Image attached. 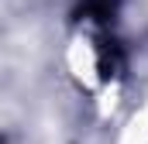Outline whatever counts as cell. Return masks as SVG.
<instances>
[{"label":"cell","instance_id":"cell-1","mask_svg":"<svg viewBox=\"0 0 148 144\" xmlns=\"http://www.w3.org/2000/svg\"><path fill=\"white\" fill-rule=\"evenodd\" d=\"M117 10V0H79V17H93L100 24H107Z\"/></svg>","mask_w":148,"mask_h":144},{"label":"cell","instance_id":"cell-2","mask_svg":"<svg viewBox=\"0 0 148 144\" xmlns=\"http://www.w3.org/2000/svg\"><path fill=\"white\" fill-rule=\"evenodd\" d=\"M100 72H103V79H110L114 72L121 69V48H117V41H107V38H100Z\"/></svg>","mask_w":148,"mask_h":144}]
</instances>
